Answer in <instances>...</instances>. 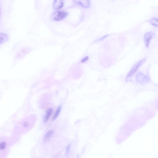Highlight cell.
Wrapping results in <instances>:
<instances>
[{"instance_id":"obj_11","label":"cell","mask_w":158,"mask_h":158,"mask_svg":"<svg viewBox=\"0 0 158 158\" xmlns=\"http://www.w3.org/2000/svg\"><path fill=\"white\" fill-rule=\"evenodd\" d=\"M54 131L52 130L49 131L44 136V140H45L49 139L53 134Z\"/></svg>"},{"instance_id":"obj_8","label":"cell","mask_w":158,"mask_h":158,"mask_svg":"<svg viewBox=\"0 0 158 158\" xmlns=\"http://www.w3.org/2000/svg\"><path fill=\"white\" fill-rule=\"evenodd\" d=\"M9 39V36L7 34L4 33H0V45L8 41Z\"/></svg>"},{"instance_id":"obj_2","label":"cell","mask_w":158,"mask_h":158,"mask_svg":"<svg viewBox=\"0 0 158 158\" xmlns=\"http://www.w3.org/2000/svg\"><path fill=\"white\" fill-rule=\"evenodd\" d=\"M68 15V13L64 11H58L53 12L51 16V19L59 21L64 19Z\"/></svg>"},{"instance_id":"obj_9","label":"cell","mask_w":158,"mask_h":158,"mask_svg":"<svg viewBox=\"0 0 158 158\" xmlns=\"http://www.w3.org/2000/svg\"><path fill=\"white\" fill-rule=\"evenodd\" d=\"M148 22L152 25L158 27V18H152L149 20Z\"/></svg>"},{"instance_id":"obj_12","label":"cell","mask_w":158,"mask_h":158,"mask_svg":"<svg viewBox=\"0 0 158 158\" xmlns=\"http://www.w3.org/2000/svg\"><path fill=\"white\" fill-rule=\"evenodd\" d=\"M61 107L60 106L57 108L53 118V119H55L59 115Z\"/></svg>"},{"instance_id":"obj_6","label":"cell","mask_w":158,"mask_h":158,"mask_svg":"<svg viewBox=\"0 0 158 158\" xmlns=\"http://www.w3.org/2000/svg\"><path fill=\"white\" fill-rule=\"evenodd\" d=\"M73 1L75 4L84 8H89L90 6L89 0H73Z\"/></svg>"},{"instance_id":"obj_7","label":"cell","mask_w":158,"mask_h":158,"mask_svg":"<svg viewBox=\"0 0 158 158\" xmlns=\"http://www.w3.org/2000/svg\"><path fill=\"white\" fill-rule=\"evenodd\" d=\"M64 0H54L52 4V7L55 10H59L63 7Z\"/></svg>"},{"instance_id":"obj_14","label":"cell","mask_w":158,"mask_h":158,"mask_svg":"<svg viewBox=\"0 0 158 158\" xmlns=\"http://www.w3.org/2000/svg\"><path fill=\"white\" fill-rule=\"evenodd\" d=\"M89 57L88 56H86L84 58L81 60V62L82 63H84L86 61H87L89 59Z\"/></svg>"},{"instance_id":"obj_4","label":"cell","mask_w":158,"mask_h":158,"mask_svg":"<svg viewBox=\"0 0 158 158\" xmlns=\"http://www.w3.org/2000/svg\"><path fill=\"white\" fill-rule=\"evenodd\" d=\"M156 36L155 34L152 31L146 32L143 37V41L146 47L148 48L152 40Z\"/></svg>"},{"instance_id":"obj_1","label":"cell","mask_w":158,"mask_h":158,"mask_svg":"<svg viewBox=\"0 0 158 158\" xmlns=\"http://www.w3.org/2000/svg\"><path fill=\"white\" fill-rule=\"evenodd\" d=\"M145 58H143L138 61L133 66L127 75L126 77L127 81L129 80L131 78L139 67L145 62Z\"/></svg>"},{"instance_id":"obj_5","label":"cell","mask_w":158,"mask_h":158,"mask_svg":"<svg viewBox=\"0 0 158 158\" xmlns=\"http://www.w3.org/2000/svg\"><path fill=\"white\" fill-rule=\"evenodd\" d=\"M135 79L139 83L143 85L146 84L149 81L148 77L140 72H138L136 74Z\"/></svg>"},{"instance_id":"obj_10","label":"cell","mask_w":158,"mask_h":158,"mask_svg":"<svg viewBox=\"0 0 158 158\" xmlns=\"http://www.w3.org/2000/svg\"><path fill=\"white\" fill-rule=\"evenodd\" d=\"M52 112L53 110L52 108H50L48 110L44 119V121L45 122H47L48 121L52 114Z\"/></svg>"},{"instance_id":"obj_13","label":"cell","mask_w":158,"mask_h":158,"mask_svg":"<svg viewBox=\"0 0 158 158\" xmlns=\"http://www.w3.org/2000/svg\"><path fill=\"white\" fill-rule=\"evenodd\" d=\"M6 143L5 142H2L0 143V148L1 150H3L6 147Z\"/></svg>"},{"instance_id":"obj_15","label":"cell","mask_w":158,"mask_h":158,"mask_svg":"<svg viewBox=\"0 0 158 158\" xmlns=\"http://www.w3.org/2000/svg\"><path fill=\"white\" fill-rule=\"evenodd\" d=\"M29 125V123L27 122H25L23 123V126L25 127H27Z\"/></svg>"},{"instance_id":"obj_3","label":"cell","mask_w":158,"mask_h":158,"mask_svg":"<svg viewBox=\"0 0 158 158\" xmlns=\"http://www.w3.org/2000/svg\"><path fill=\"white\" fill-rule=\"evenodd\" d=\"M31 51V48L29 47H26L21 48L16 54L15 56V60L20 59L23 58Z\"/></svg>"}]
</instances>
